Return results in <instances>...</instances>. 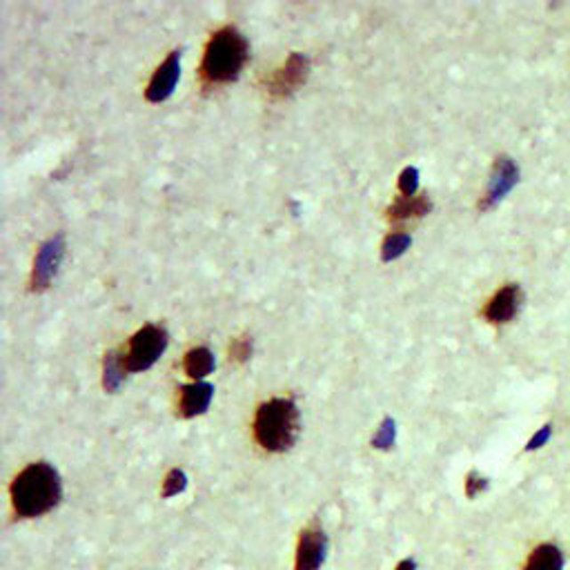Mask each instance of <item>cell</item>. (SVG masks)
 <instances>
[{
	"mask_svg": "<svg viewBox=\"0 0 570 570\" xmlns=\"http://www.w3.org/2000/svg\"><path fill=\"white\" fill-rule=\"evenodd\" d=\"M308 74H310V60H308V56L294 52L285 60V65L269 78L268 92L272 96H277V99H285V96L294 94L308 81Z\"/></svg>",
	"mask_w": 570,
	"mask_h": 570,
	"instance_id": "cell-6",
	"label": "cell"
},
{
	"mask_svg": "<svg viewBox=\"0 0 570 570\" xmlns=\"http://www.w3.org/2000/svg\"><path fill=\"white\" fill-rule=\"evenodd\" d=\"M517 181H519V170H517L515 163L506 157L497 158L493 176H490L488 192H486V197L481 198L479 210H490V207L497 205V203L502 201V198L506 197L512 188H515Z\"/></svg>",
	"mask_w": 570,
	"mask_h": 570,
	"instance_id": "cell-10",
	"label": "cell"
},
{
	"mask_svg": "<svg viewBox=\"0 0 570 570\" xmlns=\"http://www.w3.org/2000/svg\"><path fill=\"white\" fill-rule=\"evenodd\" d=\"M212 395H214V388L205 381L183 386L179 392V414L183 419L198 417V414H203L210 408Z\"/></svg>",
	"mask_w": 570,
	"mask_h": 570,
	"instance_id": "cell-11",
	"label": "cell"
},
{
	"mask_svg": "<svg viewBox=\"0 0 570 570\" xmlns=\"http://www.w3.org/2000/svg\"><path fill=\"white\" fill-rule=\"evenodd\" d=\"M521 303H524V293L517 283H508L502 290L494 293V297L486 303L484 319L490 324H508L517 317Z\"/></svg>",
	"mask_w": 570,
	"mask_h": 570,
	"instance_id": "cell-8",
	"label": "cell"
},
{
	"mask_svg": "<svg viewBox=\"0 0 570 570\" xmlns=\"http://www.w3.org/2000/svg\"><path fill=\"white\" fill-rule=\"evenodd\" d=\"M12 508L23 519H34L50 512L63 497L60 477L50 463L38 462L25 468L10 486Z\"/></svg>",
	"mask_w": 570,
	"mask_h": 570,
	"instance_id": "cell-1",
	"label": "cell"
},
{
	"mask_svg": "<svg viewBox=\"0 0 570 570\" xmlns=\"http://www.w3.org/2000/svg\"><path fill=\"white\" fill-rule=\"evenodd\" d=\"M524 570H564V555L555 543H542L530 552Z\"/></svg>",
	"mask_w": 570,
	"mask_h": 570,
	"instance_id": "cell-13",
	"label": "cell"
},
{
	"mask_svg": "<svg viewBox=\"0 0 570 570\" xmlns=\"http://www.w3.org/2000/svg\"><path fill=\"white\" fill-rule=\"evenodd\" d=\"M430 201L428 197H397L388 210V219L390 221H405V219H419V216L430 212Z\"/></svg>",
	"mask_w": 570,
	"mask_h": 570,
	"instance_id": "cell-12",
	"label": "cell"
},
{
	"mask_svg": "<svg viewBox=\"0 0 570 570\" xmlns=\"http://www.w3.org/2000/svg\"><path fill=\"white\" fill-rule=\"evenodd\" d=\"M250 47L245 36L237 28H221L207 41L203 52L201 81L205 85H223V83L237 81L241 69L245 68Z\"/></svg>",
	"mask_w": 570,
	"mask_h": 570,
	"instance_id": "cell-2",
	"label": "cell"
},
{
	"mask_svg": "<svg viewBox=\"0 0 570 570\" xmlns=\"http://www.w3.org/2000/svg\"><path fill=\"white\" fill-rule=\"evenodd\" d=\"M183 368H185V374H188V377L201 381L203 377H207V374L214 370V357H212V352L207 350V348H203V346L192 348V350L185 355Z\"/></svg>",
	"mask_w": 570,
	"mask_h": 570,
	"instance_id": "cell-14",
	"label": "cell"
},
{
	"mask_svg": "<svg viewBox=\"0 0 570 570\" xmlns=\"http://www.w3.org/2000/svg\"><path fill=\"white\" fill-rule=\"evenodd\" d=\"M488 488V479H486V477H481L479 472H475L472 470L470 475H468V479H466V494L468 497H477V494L479 493H484V490Z\"/></svg>",
	"mask_w": 570,
	"mask_h": 570,
	"instance_id": "cell-21",
	"label": "cell"
},
{
	"mask_svg": "<svg viewBox=\"0 0 570 570\" xmlns=\"http://www.w3.org/2000/svg\"><path fill=\"white\" fill-rule=\"evenodd\" d=\"M397 570H417V564H414L413 559H404V561H399Z\"/></svg>",
	"mask_w": 570,
	"mask_h": 570,
	"instance_id": "cell-23",
	"label": "cell"
},
{
	"mask_svg": "<svg viewBox=\"0 0 570 570\" xmlns=\"http://www.w3.org/2000/svg\"><path fill=\"white\" fill-rule=\"evenodd\" d=\"M550 426H546V428H542V430L537 432V435L533 437V439L528 441V446H526V450H537V448H542L543 444H546L548 439H550Z\"/></svg>",
	"mask_w": 570,
	"mask_h": 570,
	"instance_id": "cell-22",
	"label": "cell"
},
{
	"mask_svg": "<svg viewBox=\"0 0 570 570\" xmlns=\"http://www.w3.org/2000/svg\"><path fill=\"white\" fill-rule=\"evenodd\" d=\"M63 254H65L63 234H56V237H52L50 241L43 243L41 250H38L36 254V261H34L32 281H29L34 293H41V290L50 288L52 278H54L56 272H59V265L60 261H63Z\"/></svg>",
	"mask_w": 570,
	"mask_h": 570,
	"instance_id": "cell-5",
	"label": "cell"
},
{
	"mask_svg": "<svg viewBox=\"0 0 570 570\" xmlns=\"http://www.w3.org/2000/svg\"><path fill=\"white\" fill-rule=\"evenodd\" d=\"M167 348V333L161 325H145L130 339L127 352L123 355L127 373H143L149 370Z\"/></svg>",
	"mask_w": 570,
	"mask_h": 570,
	"instance_id": "cell-4",
	"label": "cell"
},
{
	"mask_svg": "<svg viewBox=\"0 0 570 570\" xmlns=\"http://www.w3.org/2000/svg\"><path fill=\"white\" fill-rule=\"evenodd\" d=\"M254 439L268 453H285L297 444L299 408L293 399H269L259 405L254 417Z\"/></svg>",
	"mask_w": 570,
	"mask_h": 570,
	"instance_id": "cell-3",
	"label": "cell"
},
{
	"mask_svg": "<svg viewBox=\"0 0 570 570\" xmlns=\"http://www.w3.org/2000/svg\"><path fill=\"white\" fill-rule=\"evenodd\" d=\"M181 78V52H172L165 60H163L161 68L154 72L152 81H149L148 90H145V99L149 103H163L172 96L176 83Z\"/></svg>",
	"mask_w": 570,
	"mask_h": 570,
	"instance_id": "cell-9",
	"label": "cell"
},
{
	"mask_svg": "<svg viewBox=\"0 0 570 570\" xmlns=\"http://www.w3.org/2000/svg\"><path fill=\"white\" fill-rule=\"evenodd\" d=\"M250 355H252V339H247V337L234 339L232 346H229V359L245 361V359H250Z\"/></svg>",
	"mask_w": 570,
	"mask_h": 570,
	"instance_id": "cell-20",
	"label": "cell"
},
{
	"mask_svg": "<svg viewBox=\"0 0 570 570\" xmlns=\"http://www.w3.org/2000/svg\"><path fill=\"white\" fill-rule=\"evenodd\" d=\"M395 437H397V426H395V419H383V423L379 426L377 435L373 437V446L374 448H381V450H388L392 448V444H395Z\"/></svg>",
	"mask_w": 570,
	"mask_h": 570,
	"instance_id": "cell-18",
	"label": "cell"
},
{
	"mask_svg": "<svg viewBox=\"0 0 570 570\" xmlns=\"http://www.w3.org/2000/svg\"><path fill=\"white\" fill-rule=\"evenodd\" d=\"M127 368H125V361H123V357L118 355L116 350H109L108 355H105V361H103V388L108 392H116L118 388L123 386V381H125L127 377Z\"/></svg>",
	"mask_w": 570,
	"mask_h": 570,
	"instance_id": "cell-15",
	"label": "cell"
},
{
	"mask_svg": "<svg viewBox=\"0 0 570 570\" xmlns=\"http://www.w3.org/2000/svg\"><path fill=\"white\" fill-rule=\"evenodd\" d=\"M410 243H413L410 234H405V232L388 234L386 241H383V245H381V259L386 261V263H390V261L399 259V256L404 254L405 250H408Z\"/></svg>",
	"mask_w": 570,
	"mask_h": 570,
	"instance_id": "cell-16",
	"label": "cell"
},
{
	"mask_svg": "<svg viewBox=\"0 0 570 570\" xmlns=\"http://www.w3.org/2000/svg\"><path fill=\"white\" fill-rule=\"evenodd\" d=\"M185 486H188V477H185V472L181 468H174V470L167 472L165 481H163V497L170 499L174 494L183 493Z\"/></svg>",
	"mask_w": 570,
	"mask_h": 570,
	"instance_id": "cell-17",
	"label": "cell"
},
{
	"mask_svg": "<svg viewBox=\"0 0 570 570\" xmlns=\"http://www.w3.org/2000/svg\"><path fill=\"white\" fill-rule=\"evenodd\" d=\"M325 552H328L325 533L319 526H308L299 537L294 570H319L325 561Z\"/></svg>",
	"mask_w": 570,
	"mask_h": 570,
	"instance_id": "cell-7",
	"label": "cell"
},
{
	"mask_svg": "<svg viewBox=\"0 0 570 570\" xmlns=\"http://www.w3.org/2000/svg\"><path fill=\"white\" fill-rule=\"evenodd\" d=\"M419 188V170L417 167H405L399 176L401 197H414Z\"/></svg>",
	"mask_w": 570,
	"mask_h": 570,
	"instance_id": "cell-19",
	"label": "cell"
}]
</instances>
